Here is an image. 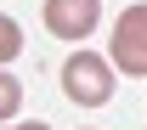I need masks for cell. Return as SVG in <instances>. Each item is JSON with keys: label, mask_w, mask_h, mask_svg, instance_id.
<instances>
[{"label": "cell", "mask_w": 147, "mask_h": 130, "mask_svg": "<svg viewBox=\"0 0 147 130\" xmlns=\"http://www.w3.org/2000/svg\"><path fill=\"white\" fill-rule=\"evenodd\" d=\"M17 51H23V28H17V17L0 11V62H11Z\"/></svg>", "instance_id": "cell-5"}, {"label": "cell", "mask_w": 147, "mask_h": 130, "mask_svg": "<svg viewBox=\"0 0 147 130\" xmlns=\"http://www.w3.org/2000/svg\"><path fill=\"white\" fill-rule=\"evenodd\" d=\"M62 96H68L74 108H102L113 96V68H108V57H96V51H79L62 62Z\"/></svg>", "instance_id": "cell-1"}, {"label": "cell", "mask_w": 147, "mask_h": 130, "mask_svg": "<svg viewBox=\"0 0 147 130\" xmlns=\"http://www.w3.org/2000/svg\"><path fill=\"white\" fill-rule=\"evenodd\" d=\"M102 23V0H45V28L57 40H91Z\"/></svg>", "instance_id": "cell-3"}, {"label": "cell", "mask_w": 147, "mask_h": 130, "mask_svg": "<svg viewBox=\"0 0 147 130\" xmlns=\"http://www.w3.org/2000/svg\"><path fill=\"white\" fill-rule=\"evenodd\" d=\"M17 108H23V79L0 74V125H11V119H17Z\"/></svg>", "instance_id": "cell-4"}, {"label": "cell", "mask_w": 147, "mask_h": 130, "mask_svg": "<svg viewBox=\"0 0 147 130\" xmlns=\"http://www.w3.org/2000/svg\"><path fill=\"white\" fill-rule=\"evenodd\" d=\"M0 130H51V125H40V119H28V125H0Z\"/></svg>", "instance_id": "cell-6"}, {"label": "cell", "mask_w": 147, "mask_h": 130, "mask_svg": "<svg viewBox=\"0 0 147 130\" xmlns=\"http://www.w3.org/2000/svg\"><path fill=\"white\" fill-rule=\"evenodd\" d=\"M108 68H125V79H142L147 74V6H125L119 23H113V62Z\"/></svg>", "instance_id": "cell-2"}]
</instances>
